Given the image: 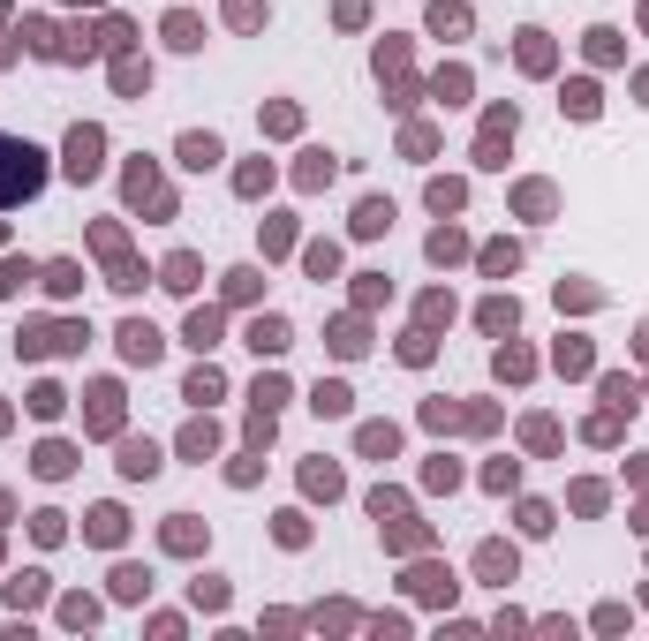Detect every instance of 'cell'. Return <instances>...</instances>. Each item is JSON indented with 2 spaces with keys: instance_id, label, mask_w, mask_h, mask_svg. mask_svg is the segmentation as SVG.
Segmentation results:
<instances>
[{
  "instance_id": "obj_24",
  "label": "cell",
  "mask_w": 649,
  "mask_h": 641,
  "mask_svg": "<svg viewBox=\"0 0 649 641\" xmlns=\"http://www.w3.org/2000/svg\"><path fill=\"white\" fill-rule=\"evenodd\" d=\"M461 249H468V242H461L453 227H438V234H431V256H438V264H446V256H461Z\"/></svg>"
},
{
  "instance_id": "obj_22",
  "label": "cell",
  "mask_w": 649,
  "mask_h": 641,
  "mask_svg": "<svg viewBox=\"0 0 649 641\" xmlns=\"http://www.w3.org/2000/svg\"><path fill=\"white\" fill-rule=\"evenodd\" d=\"M318 415H347V385H318V400H310Z\"/></svg>"
},
{
  "instance_id": "obj_18",
  "label": "cell",
  "mask_w": 649,
  "mask_h": 641,
  "mask_svg": "<svg viewBox=\"0 0 649 641\" xmlns=\"http://www.w3.org/2000/svg\"><path fill=\"white\" fill-rule=\"evenodd\" d=\"M393 445H401V430H393V423H370V430H362V453H393Z\"/></svg>"
},
{
  "instance_id": "obj_28",
  "label": "cell",
  "mask_w": 649,
  "mask_h": 641,
  "mask_svg": "<svg viewBox=\"0 0 649 641\" xmlns=\"http://www.w3.org/2000/svg\"><path fill=\"white\" fill-rule=\"evenodd\" d=\"M23 280H30V264H23V256H8V264H0V295H15Z\"/></svg>"
},
{
  "instance_id": "obj_19",
  "label": "cell",
  "mask_w": 649,
  "mask_h": 641,
  "mask_svg": "<svg viewBox=\"0 0 649 641\" xmlns=\"http://www.w3.org/2000/svg\"><path fill=\"white\" fill-rule=\"evenodd\" d=\"M166 38L174 45H204V30H197V15H166Z\"/></svg>"
},
{
  "instance_id": "obj_29",
  "label": "cell",
  "mask_w": 649,
  "mask_h": 641,
  "mask_svg": "<svg viewBox=\"0 0 649 641\" xmlns=\"http://www.w3.org/2000/svg\"><path fill=\"white\" fill-rule=\"evenodd\" d=\"M76 280H84L76 264H53V272H45V287H53V295H76Z\"/></svg>"
},
{
  "instance_id": "obj_26",
  "label": "cell",
  "mask_w": 649,
  "mask_h": 641,
  "mask_svg": "<svg viewBox=\"0 0 649 641\" xmlns=\"http://www.w3.org/2000/svg\"><path fill=\"white\" fill-rule=\"evenodd\" d=\"M483 325L491 332H514V302H483Z\"/></svg>"
},
{
  "instance_id": "obj_20",
  "label": "cell",
  "mask_w": 649,
  "mask_h": 641,
  "mask_svg": "<svg viewBox=\"0 0 649 641\" xmlns=\"http://www.w3.org/2000/svg\"><path fill=\"white\" fill-rule=\"evenodd\" d=\"M144 588H151L144 566H121V573H114V596H144Z\"/></svg>"
},
{
  "instance_id": "obj_5",
  "label": "cell",
  "mask_w": 649,
  "mask_h": 641,
  "mask_svg": "<svg viewBox=\"0 0 649 641\" xmlns=\"http://www.w3.org/2000/svg\"><path fill=\"white\" fill-rule=\"evenodd\" d=\"M249 347H257V355H288V325H280V317H257V325H249Z\"/></svg>"
},
{
  "instance_id": "obj_1",
  "label": "cell",
  "mask_w": 649,
  "mask_h": 641,
  "mask_svg": "<svg viewBox=\"0 0 649 641\" xmlns=\"http://www.w3.org/2000/svg\"><path fill=\"white\" fill-rule=\"evenodd\" d=\"M38 189H45V151L23 143V136H0V212H8V204H30Z\"/></svg>"
},
{
  "instance_id": "obj_13",
  "label": "cell",
  "mask_w": 649,
  "mask_h": 641,
  "mask_svg": "<svg viewBox=\"0 0 649 641\" xmlns=\"http://www.w3.org/2000/svg\"><path fill=\"white\" fill-rule=\"evenodd\" d=\"M219 340V310H197L189 317V347H212Z\"/></svg>"
},
{
  "instance_id": "obj_32",
  "label": "cell",
  "mask_w": 649,
  "mask_h": 641,
  "mask_svg": "<svg viewBox=\"0 0 649 641\" xmlns=\"http://www.w3.org/2000/svg\"><path fill=\"white\" fill-rule=\"evenodd\" d=\"M114 84H121V91H144V84H151V69H136V61H121V69H114Z\"/></svg>"
},
{
  "instance_id": "obj_25",
  "label": "cell",
  "mask_w": 649,
  "mask_h": 641,
  "mask_svg": "<svg viewBox=\"0 0 649 641\" xmlns=\"http://www.w3.org/2000/svg\"><path fill=\"white\" fill-rule=\"evenodd\" d=\"M189 400H197V408H204V400H219V370H197V377H189Z\"/></svg>"
},
{
  "instance_id": "obj_14",
  "label": "cell",
  "mask_w": 649,
  "mask_h": 641,
  "mask_svg": "<svg viewBox=\"0 0 649 641\" xmlns=\"http://www.w3.org/2000/svg\"><path fill=\"white\" fill-rule=\"evenodd\" d=\"M69 468H76L69 445H38V475H69Z\"/></svg>"
},
{
  "instance_id": "obj_2",
  "label": "cell",
  "mask_w": 649,
  "mask_h": 641,
  "mask_svg": "<svg viewBox=\"0 0 649 641\" xmlns=\"http://www.w3.org/2000/svg\"><path fill=\"white\" fill-rule=\"evenodd\" d=\"M99 151H106L99 128H69V174H76V182H91V174H99Z\"/></svg>"
},
{
  "instance_id": "obj_30",
  "label": "cell",
  "mask_w": 649,
  "mask_h": 641,
  "mask_svg": "<svg viewBox=\"0 0 649 641\" xmlns=\"http://www.w3.org/2000/svg\"><path fill=\"white\" fill-rule=\"evenodd\" d=\"M332 347H340V355H362V325H355V317H347V325L332 332Z\"/></svg>"
},
{
  "instance_id": "obj_34",
  "label": "cell",
  "mask_w": 649,
  "mask_h": 641,
  "mask_svg": "<svg viewBox=\"0 0 649 641\" xmlns=\"http://www.w3.org/2000/svg\"><path fill=\"white\" fill-rule=\"evenodd\" d=\"M332 264H340V249H332V242L310 249V272H318V280H332Z\"/></svg>"
},
{
  "instance_id": "obj_7",
  "label": "cell",
  "mask_w": 649,
  "mask_h": 641,
  "mask_svg": "<svg viewBox=\"0 0 649 641\" xmlns=\"http://www.w3.org/2000/svg\"><path fill=\"white\" fill-rule=\"evenodd\" d=\"M114 423H121V393L99 385V393H91V430H114Z\"/></svg>"
},
{
  "instance_id": "obj_27",
  "label": "cell",
  "mask_w": 649,
  "mask_h": 641,
  "mask_svg": "<svg viewBox=\"0 0 649 641\" xmlns=\"http://www.w3.org/2000/svg\"><path fill=\"white\" fill-rule=\"evenodd\" d=\"M61 619H69V627H91V619H99V604H91V596H76V604H61Z\"/></svg>"
},
{
  "instance_id": "obj_17",
  "label": "cell",
  "mask_w": 649,
  "mask_h": 641,
  "mask_svg": "<svg viewBox=\"0 0 649 641\" xmlns=\"http://www.w3.org/2000/svg\"><path fill=\"white\" fill-rule=\"evenodd\" d=\"M521 69H551V45H544V30H529V38H521Z\"/></svg>"
},
{
  "instance_id": "obj_23",
  "label": "cell",
  "mask_w": 649,
  "mask_h": 641,
  "mask_svg": "<svg viewBox=\"0 0 649 641\" xmlns=\"http://www.w3.org/2000/svg\"><path fill=\"white\" fill-rule=\"evenodd\" d=\"M227 15H234L242 30H257V23H264V0H227Z\"/></svg>"
},
{
  "instance_id": "obj_3",
  "label": "cell",
  "mask_w": 649,
  "mask_h": 641,
  "mask_svg": "<svg viewBox=\"0 0 649 641\" xmlns=\"http://www.w3.org/2000/svg\"><path fill=\"white\" fill-rule=\"evenodd\" d=\"M121 355L129 362H159V332H151L144 317H129V325H121Z\"/></svg>"
},
{
  "instance_id": "obj_15",
  "label": "cell",
  "mask_w": 649,
  "mask_h": 641,
  "mask_svg": "<svg viewBox=\"0 0 649 641\" xmlns=\"http://www.w3.org/2000/svg\"><path fill=\"white\" fill-rule=\"evenodd\" d=\"M45 596V573H15L8 581V604H38Z\"/></svg>"
},
{
  "instance_id": "obj_10",
  "label": "cell",
  "mask_w": 649,
  "mask_h": 641,
  "mask_svg": "<svg viewBox=\"0 0 649 641\" xmlns=\"http://www.w3.org/2000/svg\"><path fill=\"white\" fill-rule=\"evenodd\" d=\"M166 287L189 295V287H197V256H166Z\"/></svg>"
},
{
  "instance_id": "obj_31",
  "label": "cell",
  "mask_w": 649,
  "mask_h": 641,
  "mask_svg": "<svg viewBox=\"0 0 649 641\" xmlns=\"http://www.w3.org/2000/svg\"><path fill=\"white\" fill-rule=\"evenodd\" d=\"M197 604H204V612H219V604H227V581H212V573H204V581H197Z\"/></svg>"
},
{
  "instance_id": "obj_9",
  "label": "cell",
  "mask_w": 649,
  "mask_h": 641,
  "mask_svg": "<svg viewBox=\"0 0 649 641\" xmlns=\"http://www.w3.org/2000/svg\"><path fill=\"white\" fill-rule=\"evenodd\" d=\"M121 528H129V521H121V506H99V513H91V543H121Z\"/></svg>"
},
{
  "instance_id": "obj_4",
  "label": "cell",
  "mask_w": 649,
  "mask_h": 641,
  "mask_svg": "<svg viewBox=\"0 0 649 641\" xmlns=\"http://www.w3.org/2000/svg\"><path fill=\"white\" fill-rule=\"evenodd\" d=\"M121 475H159V445H151V438H129V445H121Z\"/></svg>"
},
{
  "instance_id": "obj_8",
  "label": "cell",
  "mask_w": 649,
  "mask_h": 641,
  "mask_svg": "<svg viewBox=\"0 0 649 641\" xmlns=\"http://www.w3.org/2000/svg\"><path fill=\"white\" fill-rule=\"evenodd\" d=\"M182 166H219V136H182Z\"/></svg>"
},
{
  "instance_id": "obj_6",
  "label": "cell",
  "mask_w": 649,
  "mask_h": 641,
  "mask_svg": "<svg viewBox=\"0 0 649 641\" xmlns=\"http://www.w3.org/2000/svg\"><path fill=\"white\" fill-rule=\"evenodd\" d=\"M385 227H393V204L385 197H362L355 204V234H385Z\"/></svg>"
},
{
  "instance_id": "obj_16",
  "label": "cell",
  "mask_w": 649,
  "mask_h": 641,
  "mask_svg": "<svg viewBox=\"0 0 649 641\" xmlns=\"http://www.w3.org/2000/svg\"><path fill=\"white\" fill-rule=\"evenodd\" d=\"M303 483L318 491V499H332V491H340V468H325V460H310V468H303Z\"/></svg>"
},
{
  "instance_id": "obj_11",
  "label": "cell",
  "mask_w": 649,
  "mask_h": 641,
  "mask_svg": "<svg viewBox=\"0 0 649 641\" xmlns=\"http://www.w3.org/2000/svg\"><path fill=\"white\" fill-rule=\"evenodd\" d=\"M166 551H197V521H189V513L166 521Z\"/></svg>"
},
{
  "instance_id": "obj_12",
  "label": "cell",
  "mask_w": 649,
  "mask_h": 641,
  "mask_svg": "<svg viewBox=\"0 0 649 641\" xmlns=\"http://www.w3.org/2000/svg\"><path fill=\"white\" fill-rule=\"evenodd\" d=\"M483 573L491 581H514V551H506V543H483Z\"/></svg>"
},
{
  "instance_id": "obj_21",
  "label": "cell",
  "mask_w": 649,
  "mask_h": 641,
  "mask_svg": "<svg viewBox=\"0 0 649 641\" xmlns=\"http://www.w3.org/2000/svg\"><path fill=\"white\" fill-rule=\"evenodd\" d=\"M431 30H446V38H453V30H468V8H446V0H438V8H431Z\"/></svg>"
},
{
  "instance_id": "obj_33",
  "label": "cell",
  "mask_w": 649,
  "mask_h": 641,
  "mask_svg": "<svg viewBox=\"0 0 649 641\" xmlns=\"http://www.w3.org/2000/svg\"><path fill=\"white\" fill-rule=\"evenodd\" d=\"M499 377H529V355H521V347H499Z\"/></svg>"
},
{
  "instance_id": "obj_35",
  "label": "cell",
  "mask_w": 649,
  "mask_h": 641,
  "mask_svg": "<svg viewBox=\"0 0 649 641\" xmlns=\"http://www.w3.org/2000/svg\"><path fill=\"white\" fill-rule=\"evenodd\" d=\"M635 91H642V99H649V69H642V84H635Z\"/></svg>"
}]
</instances>
